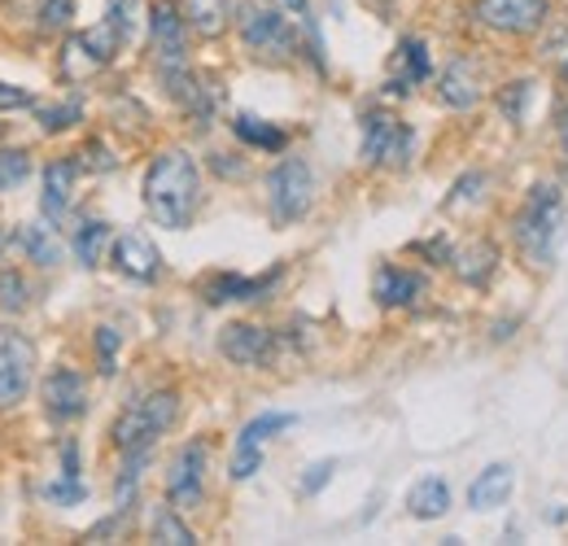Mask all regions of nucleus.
Instances as JSON below:
<instances>
[{"mask_svg": "<svg viewBox=\"0 0 568 546\" xmlns=\"http://www.w3.org/2000/svg\"><path fill=\"white\" fill-rule=\"evenodd\" d=\"M79 119H83V101H79V97L62 101V105H44V110H40V132H44V136L71 132Z\"/></svg>", "mask_w": 568, "mask_h": 546, "instance_id": "29", "label": "nucleus"}, {"mask_svg": "<svg viewBox=\"0 0 568 546\" xmlns=\"http://www.w3.org/2000/svg\"><path fill=\"white\" fill-rule=\"evenodd\" d=\"M481 67L473 62V58H455V62H446L442 70V79H437V97L450 105V110H468V105H477L481 101Z\"/></svg>", "mask_w": 568, "mask_h": 546, "instance_id": "16", "label": "nucleus"}, {"mask_svg": "<svg viewBox=\"0 0 568 546\" xmlns=\"http://www.w3.org/2000/svg\"><path fill=\"white\" fill-rule=\"evenodd\" d=\"M293 424H297V415H288V411H263V415H254V419L241 428L236 442H245V446H263V442H272L276 433L293 428Z\"/></svg>", "mask_w": 568, "mask_h": 546, "instance_id": "28", "label": "nucleus"}, {"mask_svg": "<svg viewBox=\"0 0 568 546\" xmlns=\"http://www.w3.org/2000/svg\"><path fill=\"white\" fill-rule=\"evenodd\" d=\"M119 49H123L119 31H114L110 22H97L92 31H74V36H67L62 58H58V70H62L67 83H83V79H92L97 70L110 67Z\"/></svg>", "mask_w": 568, "mask_h": 546, "instance_id": "6", "label": "nucleus"}, {"mask_svg": "<svg viewBox=\"0 0 568 546\" xmlns=\"http://www.w3.org/2000/svg\"><path fill=\"white\" fill-rule=\"evenodd\" d=\"M511 489H516L511 464H490L486 473H477V481L468 485V507L473 512H495V507H503L511 498Z\"/></svg>", "mask_w": 568, "mask_h": 546, "instance_id": "19", "label": "nucleus"}, {"mask_svg": "<svg viewBox=\"0 0 568 546\" xmlns=\"http://www.w3.org/2000/svg\"><path fill=\"white\" fill-rule=\"evenodd\" d=\"M114 245V232H110V223L105 219H83L79 228H74V259H79V267H101V259H105V250Z\"/></svg>", "mask_w": 568, "mask_h": 546, "instance_id": "22", "label": "nucleus"}, {"mask_svg": "<svg viewBox=\"0 0 568 546\" xmlns=\"http://www.w3.org/2000/svg\"><path fill=\"white\" fill-rule=\"evenodd\" d=\"M281 267H272L267 275H232V272H219L202 284V297L206 306H227V302H263L276 284H281Z\"/></svg>", "mask_w": 568, "mask_h": 546, "instance_id": "14", "label": "nucleus"}, {"mask_svg": "<svg viewBox=\"0 0 568 546\" xmlns=\"http://www.w3.org/2000/svg\"><path fill=\"white\" fill-rule=\"evenodd\" d=\"M110 263L128 275V280H141V284L162 275V254H158V245H153L144 232H123V236H114Z\"/></svg>", "mask_w": 568, "mask_h": 546, "instance_id": "15", "label": "nucleus"}, {"mask_svg": "<svg viewBox=\"0 0 568 546\" xmlns=\"http://www.w3.org/2000/svg\"><path fill=\"white\" fill-rule=\"evenodd\" d=\"M31 175V153L27 149H0V193H13Z\"/></svg>", "mask_w": 568, "mask_h": 546, "instance_id": "30", "label": "nucleus"}, {"mask_svg": "<svg viewBox=\"0 0 568 546\" xmlns=\"http://www.w3.org/2000/svg\"><path fill=\"white\" fill-rule=\"evenodd\" d=\"M74 180H79V162H74V158L49 162V171H44V193H40V210H44L49 223H62V219H67V210H71V202H74Z\"/></svg>", "mask_w": 568, "mask_h": 546, "instance_id": "18", "label": "nucleus"}, {"mask_svg": "<svg viewBox=\"0 0 568 546\" xmlns=\"http://www.w3.org/2000/svg\"><path fill=\"white\" fill-rule=\"evenodd\" d=\"M529 97H534V83H529V79H516V83H507V88L498 92V110H503V119H511V123H525Z\"/></svg>", "mask_w": 568, "mask_h": 546, "instance_id": "31", "label": "nucleus"}, {"mask_svg": "<svg viewBox=\"0 0 568 546\" xmlns=\"http://www.w3.org/2000/svg\"><path fill=\"white\" fill-rule=\"evenodd\" d=\"M219 354L236 367H267L276 358V333L258 324H227L219 333Z\"/></svg>", "mask_w": 568, "mask_h": 546, "instance_id": "12", "label": "nucleus"}, {"mask_svg": "<svg viewBox=\"0 0 568 546\" xmlns=\"http://www.w3.org/2000/svg\"><path fill=\"white\" fill-rule=\"evenodd\" d=\"M13 241L27 250V259H31L36 267H58V263H62V245H58V236H53V223H49V228H44V223H27V228L13 232Z\"/></svg>", "mask_w": 568, "mask_h": 546, "instance_id": "24", "label": "nucleus"}, {"mask_svg": "<svg viewBox=\"0 0 568 546\" xmlns=\"http://www.w3.org/2000/svg\"><path fill=\"white\" fill-rule=\"evenodd\" d=\"M40 398H44V415L58 419V424H71L88 411V381L74 372V367H53L40 385Z\"/></svg>", "mask_w": 568, "mask_h": 546, "instance_id": "13", "label": "nucleus"}, {"mask_svg": "<svg viewBox=\"0 0 568 546\" xmlns=\"http://www.w3.org/2000/svg\"><path fill=\"white\" fill-rule=\"evenodd\" d=\"M44 498H49L53 507H74V503H83V498H88V485H83V481L58 477V481H49V485H44Z\"/></svg>", "mask_w": 568, "mask_h": 546, "instance_id": "36", "label": "nucleus"}, {"mask_svg": "<svg viewBox=\"0 0 568 546\" xmlns=\"http://www.w3.org/2000/svg\"><path fill=\"white\" fill-rule=\"evenodd\" d=\"M560 140H565V153H568V110L560 114Z\"/></svg>", "mask_w": 568, "mask_h": 546, "instance_id": "42", "label": "nucleus"}, {"mask_svg": "<svg viewBox=\"0 0 568 546\" xmlns=\"http://www.w3.org/2000/svg\"><path fill=\"white\" fill-rule=\"evenodd\" d=\"M511 228H516V245H520L525 263L529 267H551L556 241H560V228H565V193H560V184H534Z\"/></svg>", "mask_w": 568, "mask_h": 546, "instance_id": "2", "label": "nucleus"}, {"mask_svg": "<svg viewBox=\"0 0 568 546\" xmlns=\"http://www.w3.org/2000/svg\"><path fill=\"white\" fill-rule=\"evenodd\" d=\"M119 345H123L119 328H110V324L97 328V372H101L105 381L119 372Z\"/></svg>", "mask_w": 568, "mask_h": 546, "instance_id": "32", "label": "nucleus"}, {"mask_svg": "<svg viewBox=\"0 0 568 546\" xmlns=\"http://www.w3.org/2000/svg\"><path fill=\"white\" fill-rule=\"evenodd\" d=\"M232 132L245 140L250 149H263V153H281L288 136H284L276 123H267V119H254V114H236L232 119Z\"/></svg>", "mask_w": 568, "mask_h": 546, "instance_id": "27", "label": "nucleus"}, {"mask_svg": "<svg viewBox=\"0 0 568 546\" xmlns=\"http://www.w3.org/2000/svg\"><path fill=\"white\" fill-rule=\"evenodd\" d=\"M0 110H36V92L31 88H13V83H0Z\"/></svg>", "mask_w": 568, "mask_h": 546, "instance_id": "40", "label": "nucleus"}, {"mask_svg": "<svg viewBox=\"0 0 568 546\" xmlns=\"http://www.w3.org/2000/svg\"><path fill=\"white\" fill-rule=\"evenodd\" d=\"M412 149H416V132L389 114V110H367L363 114V162L367 166H407L412 162Z\"/></svg>", "mask_w": 568, "mask_h": 546, "instance_id": "5", "label": "nucleus"}, {"mask_svg": "<svg viewBox=\"0 0 568 546\" xmlns=\"http://www.w3.org/2000/svg\"><path fill=\"white\" fill-rule=\"evenodd\" d=\"M263 468V446H245V442H236V451H232V464H227V477L232 481H250L254 473Z\"/></svg>", "mask_w": 568, "mask_h": 546, "instance_id": "33", "label": "nucleus"}, {"mask_svg": "<svg viewBox=\"0 0 568 546\" xmlns=\"http://www.w3.org/2000/svg\"><path fill=\"white\" fill-rule=\"evenodd\" d=\"M425 293V275L420 272H407V267H394V263H385L381 272H376V302L381 306H412L416 297Z\"/></svg>", "mask_w": 568, "mask_h": 546, "instance_id": "20", "label": "nucleus"}, {"mask_svg": "<svg viewBox=\"0 0 568 546\" xmlns=\"http://www.w3.org/2000/svg\"><path fill=\"white\" fill-rule=\"evenodd\" d=\"M276 9H288V13H302L306 18V0H272Z\"/></svg>", "mask_w": 568, "mask_h": 546, "instance_id": "41", "label": "nucleus"}, {"mask_svg": "<svg viewBox=\"0 0 568 546\" xmlns=\"http://www.w3.org/2000/svg\"><path fill=\"white\" fill-rule=\"evenodd\" d=\"M175 419H180V394L175 390H153V394L136 398L132 407L114 419V446L119 451L153 446Z\"/></svg>", "mask_w": 568, "mask_h": 546, "instance_id": "3", "label": "nucleus"}, {"mask_svg": "<svg viewBox=\"0 0 568 546\" xmlns=\"http://www.w3.org/2000/svg\"><path fill=\"white\" fill-rule=\"evenodd\" d=\"M333 473H337V464H333V459H320V464H311V468H306V477L297 481V489H302L306 498H315V494L333 481Z\"/></svg>", "mask_w": 568, "mask_h": 546, "instance_id": "39", "label": "nucleus"}, {"mask_svg": "<svg viewBox=\"0 0 568 546\" xmlns=\"http://www.w3.org/2000/svg\"><path fill=\"white\" fill-rule=\"evenodd\" d=\"M206 498V442H184L166 468V503L180 512L202 507Z\"/></svg>", "mask_w": 568, "mask_h": 546, "instance_id": "10", "label": "nucleus"}, {"mask_svg": "<svg viewBox=\"0 0 568 546\" xmlns=\"http://www.w3.org/2000/svg\"><path fill=\"white\" fill-rule=\"evenodd\" d=\"M79 166H88V171H114V166H119V158H114L101 140H88V144L79 149Z\"/></svg>", "mask_w": 568, "mask_h": 546, "instance_id": "38", "label": "nucleus"}, {"mask_svg": "<svg viewBox=\"0 0 568 546\" xmlns=\"http://www.w3.org/2000/svg\"><path fill=\"white\" fill-rule=\"evenodd\" d=\"M202 205V171L189 149H162L144 171V210L158 228L184 232Z\"/></svg>", "mask_w": 568, "mask_h": 546, "instance_id": "1", "label": "nucleus"}, {"mask_svg": "<svg viewBox=\"0 0 568 546\" xmlns=\"http://www.w3.org/2000/svg\"><path fill=\"white\" fill-rule=\"evenodd\" d=\"M184 31H189V22H184V13H180L171 0H153V4H149V40H153V62H158V74H162V79L189 70Z\"/></svg>", "mask_w": 568, "mask_h": 546, "instance_id": "9", "label": "nucleus"}, {"mask_svg": "<svg viewBox=\"0 0 568 546\" xmlns=\"http://www.w3.org/2000/svg\"><path fill=\"white\" fill-rule=\"evenodd\" d=\"M105 22H110V27L119 31V40L128 44V40H132V31H136V0H110Z\"/></svg>", "mask_w": 568, "mask_h": 546, "instance_id": "37", "label": "nucleus"}, {"mask_svg": "<svg viewBox=\"0 0 568 546\" xmlns=\"http://www.w3.org/2000/svg\"><path fill=\"white\" fill-rule=\"evenodd\" d=\"M315 202V175L302 158H281L267 175V205H272V219L288 228L297 219H306V210Z\"/></svg>", "mask_w": 568, "mask_h": 546, "instance_id": "7", "label": "nucleus"}, {"mask_svg": "<svg viewBox=\"0 0 568 546\" xmlns=\"http://www.w3.org/2000/svg\"><path fill=\"white\" fill-rule=\"evenodd\" d=\"M498 250L490 241H468L464 250H450V267L464 284H486L495 275Z\"/></svg>", "mask_w": 568, "mask_h": 546, "instance_id": "21", "label": "nucleus"}, {"mask_svg": "<svg viewBox=\"0 0 568 546\" xmlns=\"http://www.w3.org/2000/svg\"><path fill=\"white\" fill-rule=\"evenodd\" d=\"M473 18L503 36H529L547 22V0H477Z\"/></svg>", "mask_w": 568, "mask_h": 546, "instance_id": "11", "label": "nucleus"}, {"mask_svg": "<svg viewBox=\"0 0 568 546\" xmlns=\"http://www.w3.org/2000/svg\"><path fill=\"white\" fill-rule=\"evenodd\" d=\"M71 18H74V0H40V9H36L40 31H62V27H71Z\"/></svg>", "mask_w": 568, "mask_h": 546, "instance_id": "35", "label": "nucleus"}, {"mask_svg": "<svg viewBox=\"0 0 568 546\" xmlns=\"http://www.w3.org/2000/svg\"><path fill=\"white\" fill-rule=\"evenodd\" d=\"M407 512H412L416 520H437V516H446V512H450V485L442 477H420L412 485V494H407Z\"/></svg>", "mask_w": 568, "mask_h": 546, "instance_id": "23", "label": "nucleus"}, {"mask_svg": "<svg viewBox=\"0 0 568 546\" xmlns=\"http://www.w3.org/2000/svg\"><path fill=\"white\" fill-rule=\"evenodd\" d=\"M236 27H241V40L254 58H267V62H288L297 53V31L288 27L276 4H241L236 9Z\"/></svg>", "mask_w": 568, "mask_h": 546, "instance_id": "4", "label": "nucleus"}, {"mask_svg": "<svg viewBox=\"0 0 568 546\" xmlns=\"http://www.w3.org/2000/svg\"><path fill=\"white\" fill-rule=\"evenodd\" d=\"M36 381V342L18 328H0V411L18 407Z\"/></svg>", "mask_w": 568, "mask_h": 546, "instance_id": "8", "label": "nucleus"}, {"mask_svg": "<svg viewBox=\"0 0 568 546\" xmlns=\"http://www.w3.org/2000/svg\"><path fill=\"white\" fill-rule=\"evenodd\" d=\"M565 83H568V62H565Z\"/></svg>", "mask_w": 568, "mask_h": 546, "instance_id": "44", "label": "nucleus"}, {"mask_svg": "<svg viewBox=\"0 0 568 546\" xmlns=\"http://www.w3.org/2000/svg\"><path fill=\"white\" fill-rule=\"evenodd\" d=\"M149 538H153V543H166V546H193L197 543V534L189 529V520L180 516V507H175V503H166V507H153V512H149Z\"/></svg>", "mask_w": 568, "mask_h": 546, "instance_id": "26", "label": "nucleus"}, {"mask_svg": "<svg viewBox=\"0 0 568 546\" xmlns=\"http://www.w3.org/2000/svg\"><path fill=\"white\" fill-rule=\"evenodd\" d=\"M428 74H433V62H428V44L420 40V36H407V40L398 44V53H394V74H389L385 92H394V97H407L416 83H425Z\"/></svg>", "mask_w": 568, "mask_h": 546, "instance_id": "17", "label": "nucleus"}, {"mask_svg": "<svg viewBox=\"0 0 568 546\" xmlns=\"http://www.w3.org/2000/svg\"><path fill=\"white\" fill-rule=\"evenodd\" d=\"M0 254H4V232H0Z\"/></svg>", "mask_w": 568, "mask_h": 546, "instance_id": "43", "label": "nucleus"}, {"mask_svg": "<svg viewBox=\"0 0 568 546\" xmlns=\"http://www.w3.org/2000/svg\"><path fill=\"white\" fill-rule=\"evenodd\" d=\"M27 293H31V289H27V280H22V275L0 272V311H13V315H18V311H27V302H31Z\"/></svg>", "mask_w": 568, "mask_h": 546, "instance_id": "34", "label": "nucleus"}, {"mask_svg": "<svg viewBox=\"0 0 568 546\" xmlns=\"http://www.w3.org/2000/svg\"><path fill=\"white\" fill-rule=\"evenodd\" d=\"M184 22L197 31V36H223L227 22H232V0H184Z\"/></svg>", "mask_w": 568, "mask_h": 546, "instance_id": "25", "label": "nucleus"}]
</instances>
